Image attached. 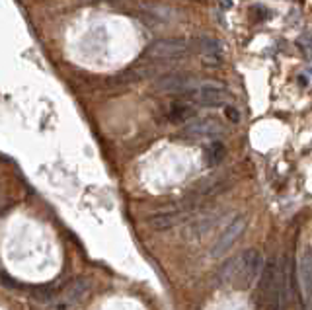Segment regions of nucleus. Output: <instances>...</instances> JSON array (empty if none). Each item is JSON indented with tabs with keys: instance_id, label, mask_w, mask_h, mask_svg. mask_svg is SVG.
<instances>
[{
	"instance_id": "nucleus-1",
	"label": "nucleus",
	"mask_w": 312,
	"mask_h": 310,
	"mask_svg": "<svg viewBox=\"0 0 312 310\" xmlns=\"http://www.w3.org/2000/svg\"><path fill=\"white\" fill-rule=\"evenodd\" d=\"M262 256L256 250H246L224 263L217 273V281L219 285H232L236 289H250L262 275Z\"/></svg>"
},
{
	"instance_id": "nucleus-2",
	"label": "nucleus",
	"mask_w": 312,
	"mask_h": 310,
	"mask_svg": "<svg viewBox=\"0 0 312 310\" xmlns=\"http://www.w3.org/2000/svg\"><path fill=\"white\" fill-rule=\"evenodd\" d=\"M297 281L302 310H312V248L301 256L297 265Z\"/></svg>"
},
{
	"instance_id": "nucleus-3",
	"label": "nucleus",
	"mask_w": 312,
	"mask_h": 310,
	"mask_svg": "<svg viewBox=\"0 0 312 310\" xmlns=\"http://www.w3.org/2000/svg\"><path fill=\"white\" fill-rule=\"evenodd\" d=\"M191 51V45L185 43L184 39H162L154 41L152 45H148L146 55L156 59V61H176L182 59Z\"/></svg>"
},
{
	"instance_id": "nucleus-4",
	"label": "nucleus",
	"mask_w": 312,
	"mask_h": 310,
	"mask_svg": "<svg viewBox=\"0 0 312 310\" xmlns=\"http://www.w3.org/2000/svg\"><path fill=\"white\" fill-rule=\"evenodd\" d=\"M246 228H248L246 217H236L232 223L224 228L223 234L217 238V242H215L213 248H211V256H213V258H219V256H223V254L228 252L234 244L242 238V234L246 232Z\"/></svg>"
},
{
	"instance_id": "nucleus-5",
	"label": "nucleus",
	"mask_w": 312,
	"mask_h": 310,
	"mask_svg": "<svg viewBox=\"0 0 312 310\" xmlns=\"http://www.w3.org/2000/svg\"><path fill=\"white\" fill-rule=\"evenodd\" d=\"M189 98L193 100L197 106L217 107V106H223L224 102L228 100V94H226V90H224L221 84H215V82H201L193 92H189Z\"/></svg>"
},
{
	"instance_id": "nucleus-6",
	"label": "nucleus",
	"mask_w": 312,
	"mask_h": 310,
	"mask_svg": "<svg viewBox=\"0 0 312 310\" xmlns=\"http://www.w3.org/2000/svg\"><path fill=\"white\" fill-rule=\"evenodd\" d=\"M199 86V82L191 76H185V74H176V72H170V74H164V76L156 78L152 82V90L156 92H193L195 88Z\"/></svg>"
},
{
	"instance_id": "nucleus-7",
	"label": "nucleus",
	"mask_w": 312,
	"mask_h": 310,
	"mask_svg": "<svg viewBox=\"0 0 312 310\" xmlns=\"http://www.w3.org/2000/svg\"><path fill=\"white\" fill-rule=\"evenodd\" d=\"M219 131H223L217 121H209V119H199L182 129V135L189 137V139H199V137H215Z\"/></svg>"
},
{
	"instance_id": "nucleus-8",
	"label": "nucleus",
	"mask_w": 312,
	"mask_h": 310,
	"mask_svg": "<svg viewBox=\"0 0 312 310\" xmlns=\"http://www.w3.org/2000/svg\"><path fill=\"white\" fill-rule=\"evenodd\" d=\"M193 47L205 57H213L219 59L221 53H223V47H221V41L215 37H199L193 41Z\"/></svg>"
},
{
	"instance_id": "nucleus-9",
	"label": "nucleus",
	"mask_w": 312,
	"mask_h": 310,
	"mask_svg": "<svg viewBox=\"0 0 312 310\" xmlns=\"http://www.w3.org/2000/svg\"><path fill=\"white\" fill-rule=\"evenodd\" d=\"M180 219H182V215L178 211H164V213L154 215L150 219V224L154 226L156 230H168V228H172V226L180 223Z\"/></svg>"
},
{
	"instance_id": "nucleus-10",
	"label": "nucleus",
	"mask_w": 312,
	"mask_h": 310,
	"mask_svg": "<svg viewBox=\"0 0 312 310\" xmlns=\"http://www.w3.org/2000/svg\"><path fill=\"white\" fill-rule=\"evenodd\" d=\"M195 115H197V109L187 106V104H176V106H172V109L168 111V119H170L172 123L189 121V119H193Z\"/></svg>"
},
{
	"instance_id": "nucleus-11",
	"label": "nucleus",
	"mask_w": 312,
	"mask_h": 310,
	"mask_svg": "<svg viewBox=\"0 0 312 310\" xmlns=\"http://www.w3.org/2000/svg\"><path fill=\"white\" fill-rule=\"evenodd\" d=\"M224 156H226V148H224V145L223 143H219V141L211 143L209 148H207V152H205V158H207L209 166L221 164V160H223Z\"/></svg>"
},
{
	"instance_id": "nucleus-12",
	"label": "nucleus",
	"mask_w": 312,
	"mask_h": 310,
	"mask_svg": "<svg viewBox=\"0 0 312 310\" xmlns=\"http://www.w3.org/2000/svg\"><path fill=\"white\" fill-rule=\"evenodd\" d=\"M88 289V285L86 283H82V281H74L72 285H70V289H68L67 293H65V297H67V301L68 302H76L82 299V295L86 293Z\"/></svg>"
},
{
	"instance_id": "nucleus-13",
	"label": "nucleus",
	"mask_w": 312,
	"mask_h": 310,
	"mask_svg": "<svg viewBox=\"0 0 312 310\" xmlns=\"http://www.w3.org/2000/svg\"><path fill=\"white\" fill-rule=\"evenodd\" d=\"M224 115H226V119L234 121V123H238V121H240V113H238V109H236V107H232V106L224 107Z\"/></svg>"
},
{
	"instance_id": "nucleus-14",
	"label": "nucleus",
	"mask_w": 312,
	"mask_h": 310,
	"mask_svg": "<svg viewBox=\"0 0 312 310\" xmlns=\"http://www.w3.org/2000/svg\"><path fill=\"white\" fill-rule=\"evenodd\" d=\"M219 4H221V10L232 8V0H219Z\"/></svg>"
},
{
	"instance_id": "nucleus-15",
	"label": "nucleus",
	"mask_w": 312,
	"mask_h": 310,
	"mask_svg": "<svg viewBox=\"0 0 312 310\" xmlns=\"http://www.w3.org/2000/svg\"><path fill=\"white\" fill-rule=\"evenodd\" d=\"M195 2H203V0H195Z\"/></svg>"
}]
</instances>
